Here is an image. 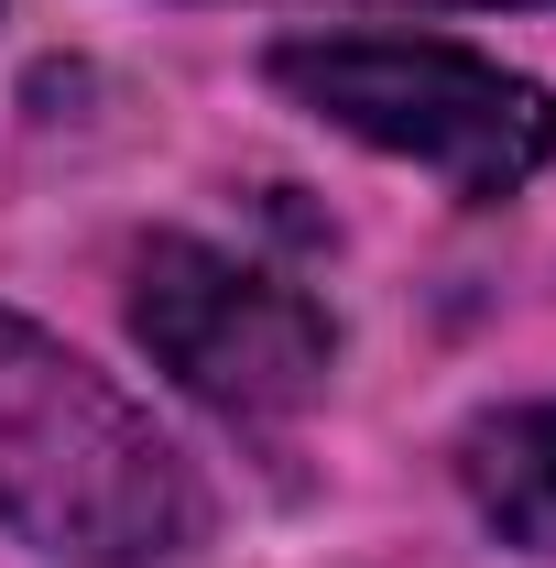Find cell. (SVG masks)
<instances>
[{"mask_svg": "<svg viewBox=\"0 0 556 568\" xmlns=\"http://www.w3.org/2000/svg\"><path fill=\"white\" fill-rule=\"evenodd\" d=\"M0 525L66 568H153L208 536V481L110 372L0 306Z\"/></svg>", "mask_w": 556, "mask_h": 568, "instance_id": "cell-1", "label": "cell"}, {"mask_svg": "<svg viewBox=\"0 0 556 568\" xmlns=\"http://www.w3.org/2000/svg\"><path fill=\"white\" fill-rule=\"evenodd\" d=\"M274 88L328 132L425 164L447 197H513L556 153V99L502 55L436 44V33H295L274 44Z\"/></svg>", "mask_w": 556, "mask_h": 568, "instance_id": "cell-2", "label": "cell"}, {"mask_svg": "<svg viewBox=\"0 0 556 568\" xmlns=\"http://www.w3.org/2000/svg\"><path fill=\"white\" fill-rule=\"evenodd\" d=\"M132 328H142V351L229 426L306 416V405L328 394V361H339L328 317H317L295 284H274L262 263H240V252H218V241H186V230L142 241Z\"/></svg>", "mask_w": 556, "mask_h": 568, "instance_id": "cell-3", "label": "cell"}, {"mask_svg": "<svg viewBox=\"0 0 556 568\" xmlns=\"http://www.w3.org/2000/svg\"><path fill=\"white\" fill-rule=\"evenodd\" d=\"M459 481L481 503V525L524 558H556V405H513L459 437Z\"/></svg>", "mask_w": 556, "mask_h": 568, "instance_id": "cell-4", "label": "cell"}, {"mask_svg": "<svg viewBox=\"0 0 556 568\" xmlns=\"http://www.w3.org/2000/svg\"><path fill=\"white\" fill-rule=\"evenodd\" d=\"M447 11H502V0H447Z\"/></svg>", "mask_w": 556, "mask_h": 568, "instance_id": "cell-5", "label": "cell"}]
</instances>
